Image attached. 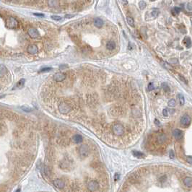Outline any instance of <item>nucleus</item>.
<instances>
[{
	"label": "nucleus",
	"mask_w": 192,
	"mask_h": 192,
	"mask_svg": "<svg viewBox=\"0 0 192 192\" xmlns=\"http://www.w3.org/2000/svg\"><path fill=\"white\" fill-rule=\"evenodd\" d=\"M18 25V21L13 17H9L6 20V27L9 29H16Z\"/></svg>",
	"instance_id": "obj_1"
},
{
	"label": "nucleus",
	"mask_w": 192,
	"mask_h": 192,
	"mask_svg": "<svg viewBox=\"0 0 192 192\" xmlns=\"http://www.w3.org/2000/svg\"><path fill=\"white\" fill-rule=\"evenodd\" d=\"M112 131L114 134L117 135V136H121L124 133V128L119 123H115L112 127Z\"/></svg>",
	"instance_id": "obj_2"
},
{
	"label": "nucleus",
	"mask_w": 192,
	"mask_h": 192,
	"mask_svg": "<svg viewBox=\"0 0 192 192\" xmlns=\"http://www.w3.org/2000/svg\"><path fill=\"white\" fill-rule=\"evenodd\" d=\"M71 110H72V108L69 106V104L66 103L65 102L61 103L59 106V110L61 114H68Z\"/></svg>",
	"instance_id": "obj_3"
},
{
	"label": "nucleus",
	"mask_w": 192,
	"mask_h": 192,
	"mask_svg": "<svg viewBox=\"0 0 192 192\" xmlns=\"http://www.w3.org/2000/svg\"><path fill=\"white\" fill-rule=\"evenodd\" d=\"M28 33L29 36L32 38H37L40 36L39 32L38 31L36 28H30L28 30Z\"/></svg>",
	"instance_id": "obj_4"
},
{
	"label": "nucleus",
	"mask_w": 192,
	"mask_h": 192,
	"mask_svg": "<svg viewBox=\"0 0 192 192\" xmlns=\"http://www.w3.org/2000/svg\"><path fill=\"white\" fill-rule=\"evenodd\" d=\"M98 187H99L98 183L97 181H95V180H91V181H90L87 184V188L90 191H95L98 190Z\"/></svg>",
	"instance_id": "obj_5"
},
{
	"label": "nucleus",
	"mask_w": 192,
	"mask_h": 192,
	"mask_svg": "<svg viewBox=\"0 0 192 192\" xmlns=\"http://www.w3.org/2000/svg\"><path fill=\"white\" fill-rule=\"evenodd\" d=\"M191 121V117L188 115H184L182 116L181 119H180V123L183 127H188L190 125Z\"/></svg>",
	"instance_id": "obj_6"
},
{
	"label": "nucleus",
	"mask_w": 192,
	"mask_h": 192,
	"mask_svg": "<svg viewBox=\"0 0 192 192\" xmlns=\"http://www.w3.org/2000/svg\"><path fill=\"white\" fill-rule=\"evenodd\" d=\"M172 134L173 135V137H175V139H176L177 140L181 139L184 137V132L181 130L178 129H173L172 131Z\"/></svg>",
	"instance_id": "obj_7"
},
{
	"label": "nucleus",
	"mask_w": 192,
	"mask_h": 192,
	"mask_svg": "<svg viewBox=\"0 0 192 192\" xmlns=\"http://www.w3.org/2000/svg\"><path fill=\"white\" fill-rule=\"evenodd\" d=\"M66 78V74L62 72H57L53 75L54 80L56 82H62Z\"/></svg>",
	"instance_id": "obj_8"
},
{
	"label": "nucleus",
	"mask_w": 192,
	"mask_h": 192,
	"mask_svg": "<svg viewBox=\"0 0 192 192\" xmlns=\"http://www.w3.org/2000/svg\"><path fill=\"white\" fill-rule=\"evenodd\" d=\"M53 184L55 187H56L57 188H60V189L63 188L65 186L64 181L61 179H55L53 181Z\"/></svg>",
	"instance_id": "obj_9"
},
{
	"label": "nucleus",
	"mask_w": 192,
	"mask_h": 192,
	"mask_svg": "<svg viewBox=\"0 0 192 192\" xmlns=\"http://www.w3.org/2000/svg\"><path fill=\"white\" fill-rule=\"evenodd\" d=\"M28 52L30 54H36L38 52V49L36 45H29L28 47Z\"/></svg>",
	"instance_id": "obj_10"
},
{
	"label": "nucleus",
	"mask_w": 192,
	"mask_h": 192,
	"mask_svg": "<svg viewBox=\"0 0 192 192\" xmlns=\"http://www.w3.org/2000/svg\"><path fill=\"white\" fill-rule=\"evenodd\" d=\"M80 153L81 157H85L88 155V148L86 145H82L80 147Z\"/></svg>",
	"instance_id": "obj_11"
},
{
	"label": "nucleus",
	"mask_w": 192,
	"mask_h": 192,
	"mask_svg": "<svg viewBox=\"0 0 192 192\" xmlns=\"http://www.w3.org/2000/svg\"><path fill=\"white\" fill-rule=\"evenodd\" d=\"M93 23H94V25L98 28H102L104 25V22L103 20L101 19V18H99V17H97L94 20V22H93Z\"/></svg>",
	"instance_id": "obj_12"
},
{
	"label": "nucleus",
	"mask_w": 192,
	"mask_h": 192,
	"mask_svg": "<svg viewBox=\"0 0 192 192\" xmlns=\"http://www.w3.org/2000/svg\"><path fill=\"white\" fill-rule=\"evenodd\" d=\"M116 43L114 41H110L107 43L106 44V48L108 50H110V51H113V50H114L116 49Z\"/></svg>",
	"instance_id": "obj_13"
},
{
	"label": "nucleus",
	"mask_w": 192,
	"mask_h": 192,
	"mask_svg": "<svg viewBox=\"0 0 192 192\" xmlns=\"http://www.w3.org/2000/svg\"><path fill=\"white\" fill-rule=\"evenodd\" d=\"M184 184L187 187H191L192 186V178L191 177H186L183 180Z\"/></svg>",
	"instance_id": "obj_14"
},
{
	"label": "nucleus",
	"mask_w": 192,
	"mask_h": 192,
	"mask_svg": "<svg viewBox=\"0 0 192 192\" xmlns=\"http://www.w3.org/2000/svg\"><path fill=\"white\" fill-rule=\"evenodd\" d=\"M72 140L76 143V144H79L81 143L82 142V137L80 134H75L72 137Z\"/></svg>",
	"instance_id": "obj_15"
},
{
	"label": "nucleus",
	"mask_w": 192,
	"mask_h": 192,
	"mask_svg": "<svg viewBox=\"0 0 192 192\" xmlns=\"http://www.w3.org/2000/svg\"><path fill=\"white\" fill-rule=\"evenodd\" d=\"M132 154L135 157H137V158H143L145 157V155L141 152H139V151H137V150H134L132 152Z\"/></svg>",
	"instance_id": "obj_16"
},
{
	"label": "nucleus",
	"mask_w": 192,
	"mask_h": 192,
	"mask_svg": "<svg viewBox=\"0 0 192 192\" xmlns=\"http://www.w3.org/2000/svg\"><path fill=\"white\" fill-rule=\"evenodd\" d=\"M166 139H167L166 136H165V134H160L159 136L157 137V141H158V142L160 143V144L165 142L166 141Z\"/></svg>",
	"instance_id": "obj_17"
},
{
	"label": "nucleus",
	"mask_w": 192,
	"mask_h": 192,
	"mask_svg": "<svg viewBox=\"0 0 192 192\" xmlns=\"http://www.w3.org/2000/svg\"><path fill=\"white\" fill-rule=\"evenodd\" d=\"M184 43L186 48H190L191 46V41L189 37H186L184 39Z\"/></svg>",
	"instance_id": "obj_18"
},
{
	"label": "nucleus",
	"mask_w": 192,
	"mask_h": 192,
	"mask_svg": "<svg viewBox=\"0 0 192 192\" xmlns=\"http://www.w3.org/2000/svg\"><path fill=\"white\" fill-rule=\"evenodd\" d=\"M48 4L50 7H57L59 5V2H58V0H49Z\"/></svg>",
	"instance_id": "obj_19"
},
{
	"label": "nucleus",
	"mask_w": 192,
	"mask_h": 192,
	"mask_svg": "<svg viewBox=\"0 0 192 192\" xmlns=\"http://www.w3.org/2000/svg\"><path fill=\"white\" fill-rule=\"evenodd\" d=\"M7 68L4 66V65H1V67H0V77H2L4 75H5L7 74Z\"/></svg>",
	"instance_id": "obj_20"
},
{
	"label": "nucleus",
	"mask_w": 192,
	"mask_h": 192,
	"mask_svg": "<svg viewBox=\"0 0 192 192\" xmlns=\"http://www.w3.org/2000/svg\"><path fill=\"white\" fill-rule=\"evenodd\" d=\"M159 14H160V11H159V9H153L151 11V15H152V17L153 18L157 17V16Z\"/></svg>",
	"instance_id": "obj_21"
},
{
	"label": "nucleus",
	"mask_w": 192,
	"mask_h": 192,
	"mask_svg": "<svg viewBox=\"0 0 192 192\" xmlns=\"http://www.w3.org/2000/svg\"><path fill=\"white\" fill-rule=\"evenodd\" d=\"M178 100H179V103L180 106H184V103H185V99H184V97L182 94H178Z\"/></svg>",
	"instance_id": "obj_22"
},
{
	"label": "nucleus",
	"mask_w": 192,
	"mask_h": 192,
	"mask_svg": "<svg viewBox=\"0 0 192 192\" xmlns=\"http://www.w3.org/2000/svg\"><path fill=\"white\" fill-rule=\"evenodd\" d=\"M127 23L129 26L131 27H134V20L132 17H127Z\"/></svg>",
	"instance_id": "obj_23"
},
{
	"label": "nucleus",
	"mask_w": 192,
	"mask_h": 192,
	"mask_svg": "<svg viewBox=\"0 0 192 192\" xmlns=\"http://www.w3.org/2000/svg\"><path fill=\"white\" fill-rule=\"evenodd\" d=\"M24 84H25V79H21V80H20L18 81V82L17 83V87L21 89L24 86Z\"/></svg>",
	"instance_id": "obj_24"
},
{
	"label": "nucleus",
	"mask_w": 192,
	"mask_h": 192,
	"mask_svg": "<svg viewBox=\"0 0 192 192\" xmlns=\"http://www.w3.org/2000/svg\"><path fill=\"white\" fill-rule=\"evenodd\" d=\"M180 11V8H179V7H174V8L172 9L171 12H172V15H173L176 16V15H178L179 14Z\"/></svg>",
	"instance_id": "obj_25"
},
{
	"label": "nucleus",
	"mask_w": 192,
	"mask_h": 192,
	"mask_svg": "<svg viewBox=\"0 0 192 192\" xmlns=\"http://www.w3.org/2000/svg\"><path fill=\"white\" fill-rule=\"evenodd\" d=\"M161 87H163V89L165 90V92H169V91H170V87H169V86H168V85L167 83H165V82L163 83L161 85Z\"/></svg>",
	"instance_id": "obj_26"
},
{
	"label": "nucleus",
	"mask_w": 192,
	"mask_h": 192,
	"mask_svg": "<svg viewBox=\"0 0 192 192\" xmlns=\"http://www.w3.org/2000/svg\"><path fill=\"white\" fill-rule=\"evenodd\" d=\"M21 109L23 110V111H25V112H31L33 110V109L31 108H30L28 106H21Z\"/></svg>",
	"instance_id": "obj_27"
},
{
	"label": "nucleus",
	"mask_w": 192,
	"mask_h": 192,
	"mask_svg": "<svg viewBox=\"0 0 192 192\" xmlns=\"http://www.w3.org/2000/svg\"><path fill=\"white\" fill-rule=\"evenodd\" d=\"M139 7L140 9H144L146 7V2L144 1H141L139 2Z\"/></svg>",
	"instance_id": "obj_28"
},
{
	"label": "nucleus",
	"mask_w": 192,
	"mask_h": 192,
	"mask_svg": "<svg viewBox=\"0 0 192 192\" xmlns=\"http://www.w3.org/2000/svg\"><path fill=\"white\" fill-rule=\"evenodd\" d=\"M51 70H52L51 67H43V68L40 69V72H50Z\"/></svg>",
	"instance_id": "obj_29"
},
{
	"label": "nucleus",
	"mask_w": 192,
	"mask_h": 192,
	"mask_svg": "<svg viewBox=\"0 0 192 192\" xmlns=\"http://www.w3.org/2000/svg\"><path fill=\"white\" fill-rule=\"evenodd\" d=\"M176 100L174 99H171L168 102V106L170 107H174L176 106Z\"/></svg>",
	"instance_id": "obj_30"
},
{
	"label": "nucleus",
	"mask_w": 192,
	"mask_h": 192,
	"mask_svg": "<svg viewBox=\"0 0 192 192\" xmlns=\"http://www.w3.org/2000/svg\"><path fill=\"white\" fill-rule=\"evenodd\" d=\"M51 18L56 21H60L61 20V17L59 16V15H52L51 16Z\"/></svg>",
	"instance_id": "obj_31"
},
{
	"label": "nucleus",
	"mask_w": 192,
	"mask_h": 192,
	"mask_svg": "<svg viewBox=\"0 0 192 192\" xmlns=\"http://www.w3.org/2000/svg\"><path fill=\"white\" fill-rule=\"evenodd\" d=\"M169 157H170L171 159H174L175 158V153L173 150H171L170 152H169Z\"/></svg>",
	"instance_id": "obj_32"
},
{
	"label": "nucleus",
	"mask_w": 192,
	"mask_h": 192,
	"mask_svg": "<svg viewBox=\"0 0 192 192\" xmlns=\"http://www.w3.org/2000/svg\"><path fill=\"white\" fill-rule=\"evenodd\" d=\"M186 162H187L188 163H189V164L192 165V157H191V156H188V157H186Z\"/></svg>",
	"instance_id": "obj_33"
},
{
	"label": "nucleus",
	"mask_w": 192,
	"mask_h": 192,
	"mask_svg": "<svg viewBox=\"0 0 192 192\" xmlns=\"http://www.w3.org/2000/svg\"><path fill=\"white\" fill-rule=\"evenodd\" d=\"M154 89H155L154 84H153L152 82L149 83V85H148V90H153Z\"/></svg>",
	"instance_id": "obj_34"
},
{
	"label": "nucleus",
	"mask_w": 192,
	"mask_h": 192,
	"mask_svg": "<svg viewBox=\"0 0 192 192\" xmlns=\"http://www.w3.org/2000/svg\"><path fill=\"white\" fill-rule=\"evenodd\" d=\"M163 116H168L167 109H166V108L163 109Z\"/></svg>",
	"instance_id": "obj_35"
},
{
	"label": "nucleus",
	"mask_w": 192,
	"mask_h": 192,
	"mask_svg": "<svg viewBox=\"0 0 192 192\" xmlns=\"http://www.w3.org/2000/svg\"><path fill=\"white\" fill-rule=\"evenodd\" d=\"M119 178H120V175L118 173H116L115 174V176H114V180L115 181H117V180H119Z\"/></svg>",
	"instance_id": "obj_36"
},
{
	"label": "nucleus",
	"mask_w": 192,
	"mask_h": 192,
	"mask_svg": "<svg viewBox=\"0 0 192 192\" xmlns=\"http://www.w3.org/2000/svg\"><path fill=\"white\" fill-rule=\"evenodd\" d=\"M179 78H180V80H182V81H183L184 83H186V84L187 83V81L185 80V78H184V77L182 75H179Z\"/></svg>",
	"instance_id": "obj_37"
},
{
	"label": "nucleus",
	"mask_w": 192,
	"mask_h": 192,
	"mask_svg": "<svg viewBox=\"0 0 192 192\" xmlns=\"http://www.w3.org/2000/svg\"><path fill=\"white\" fill-rule=\"evenodd\" d=\"M59 68H60V69H65V68H68V66L66 65V64H61V65H60Z\"/></svg>",
	"instance_id": "obj_38"
},
{
	"label": "nucleus",
	"mask_w": 192,
	"mask_h": 192,
	"mask_svg": "<svg viewBox=\"0 0 192 192\" xmlns=\"http://www.w3.org/2000/svg\"><path fill=\"white\" fill-rule=\"evenodd\" d=\"M33 15H34L35 16L41 17H44V15H43V14H41V13H34Z\"/></svg>",
	"instance_id": "obj_39"
},
{
	"label": "nucleus",
	"mask_w": 192,
	"mask_h": 192,
	"mask_svg": "<svg viewBox=\"0 0 192 192\" xmlns=\"http://www.w3.org/2000/svg\"><path fill=\"white\" fill-rule=\"evenodd\" d=\"M155 123L156 125H157V126H160V122L158 121L157 119H155Z\"/></svg>",
	"instance_id": "obj_40"
},
{
	"label": "nucleus",
	"mask_w": 192,
	"mask_h": 192,
	"mask_svg": "<svg viewBox=\"0 0 192 192\" xmlns=\"http://www.w3.org/2000/svg\"><path fill=\"white\" fill-rule=\"evenodd\" d=\"M74 15H65V17L66 18H72V17H73Z\"/></svg>",
	"instance_id": "obj_41"
},
{
	"label": "nucleus",
	"mask_w": 192,
	"mask_h": 192,
	"mask_svg": "<svg viewBox=\"0 0 192 192\" xmlns=\"http://www.w3.org/2000/svg\"><path fill=\"white\" fill-rule=\"evenodd\" d=\"M17 191H20V189H17V190H16V192H17Z\"/></svg>",
	"instance_id": "obj_42"
},
{
	"label": "nucleus",
	"mask_w": 192,
	"mask_h": 192,
	"mask_svg": "<svg viewBox=\"0 0 192 192\" xmlns=\"http://www.w3.org/2000/svg\"><path fill=\"white\" fill-rule=\"evenodd\" d=\"M151 2H155V1H156V0H150Z\"/></svg>",
	"instance_id": "obj_43"
}]
</instances>
